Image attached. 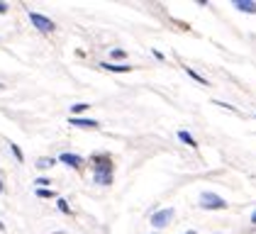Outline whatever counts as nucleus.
<instances>
[{
  "label": "nucleus",
  "mask_w": 256,
  "mask_h": 234,
  "mask_svg": "<svg viewBox=\"0 0 256 234\" xmlns=\"http://www.w3.org/2000/svg\"><path fill=\"white\" fill-rule=\"evenodd\" d=\"M2 12H8V5H2V2H0V15H2Z\"/></svg>",
  "instance_id": "obj_17"
},
{
  "label": "nucleus",
  "mask_w": 256,
  "mask_h": 234,
  "mask_svg": "<svg viewBox=\"0 0 256 234\" xmlns=\"http://www.w3.org/2000/svg\"><path fill=\"white\" fill-rule=\"evenodd\" d=\"M110 56L112 58H127V52H124V49H112V52H110Z\"/></svg>",
  "instance_id": "obj_13"
},
{
  "label": "nucleus",
  "mask_w": 256,
  "mask_h": 234,
  "mask_svg": "<svg viewBox=\"0 0 256 234\" xmlns=\"http://www.w3.org/2000/svg\"><path fill=\"white\" fill-rule=\"evenodd\" d=\"M61 164H66V166H74V168H78L80 164H83V158H80L78 154H71V152H66V154L59 156Z\"/></svg>",
  "instance_id": "obj_6"
},
{
  "label": "nucleus",
  "mask_w": 256,
  "mask_h": 234,
  "mask_svg": "<svg viewBox=\"0 0 256 234\" xmlns=\"http://www.w3.org/2000/svg\"><path fill=\"white\" fill-rule=\"evenodd\" d=\"M37 195H40V198H59L54 190H46V188H37Z\"/></svg>",
  "instance_id": "obj_11"
},
{
  "label": "nucleus",
  "mask_w": 256,
  "mask_h": 234,
  "mask_svg": "<svg viewBox=\"0 0 256 234\" xmlns=\"http://www.w3.org/2000/svg\"><path fill=\"white\" fill-rule=\"evenodd\" d=\"M68 124H74V127H100L98 120H88V117H68Z\"/></svg>",
  "instance_id": "obj_5"
},
{
  "label": "nucleus",
  "mask_w": 256,
  "mask_h": 234,
  "mask_svg": "<svg viewBox=\"0 0 256 234\" xmlns=\"http://www.w3.org/2000/svg\"><path fill=\"white\" fill-rule=\"evenodd\" d=\"M102 68H108V71H112V74H130V66H118V64H102Z\"/></svg>",
  "instance_id": "obj_8"
},
{
  "label": "nucleus",
  "mask_w": 256,
  "mask_h": 234,
  "mask_svg": "<svg viewBox=\"0 0 256 234\" xmlns=\"http://www.w3.org/2000/svg\"><path fill=\"white\" fill-rule=\"evenodd\" d=\"M234 8H236V10H242V12L256 15V2H254V0H234Z\"/></svg>",
  "instance_id": "obj_7"
},
{
  "label": "nucleus",
  "mask_w": 256,
  "mask_h": 234,
  "mask_svg": "<svg viewBox=\"0 0 256 234\" xmlns=\"http://www.w3.org/2000/svg\"><path fill=\"white\" fill-rule=\"evenodd\" d=\"M186 74H188V76L193 78V80H198V83H202V86H208V83H210V80H205V76H200V74H198V71H193V68H186Z\"/></svg>",
  "instance_id": "obj_10"
},
{
  "label": "nucleus",
  "mask_w": 256,
  "mask_h": 234,
  "mask_svg": "<svg viewBox=\"0 0 256 234\" xmlns=\"http://www.w3.org/2000/svg\"><path fill=\"white\" fill-rule=\"evenodd\" d=\"M174 214H176V212H174V208H166V210H158V212H154V217H152L149 222H152V227H154V230H164V227L171 222V217H174Z\"/></svg>",
  "instance_id": "obj_3"
},
{
  "label": "nucleus",
  "mask_w": 256,
  "mask_h": 234,
  "mask_svg": "<svg viewBox=\"0 0 256 234\" xmlns=\"http://www.w3.org/2000/svg\"><path fill=\"white\" fill-rule=\"evenodd\" d=\"M186 234H198V232H193V230H190V232H186Z\"/></svg>",
  "instance_id": "obj_19"
},
{
  "label": "nucleus",
  "mask_w": 256,
  "mask_h": 234,
  "mask_svg": "<svg viewBox=\"0 0 256 234\" xmlns=\"http://www.w3.org/2000/svg\"><path fill=\"white\" fill-rule=\"evenodd\" d=\"M178 139H180L183 144H188V146H198V142L193 139V134H190V132H186V130H180V132H178Z\"/></svg>",
  "instance_id": "obj_9"
},
{
  "label": "nucleus",
  "mask_w": 256,
  "mask_h": 234,
  "mask_svg": "<svg viewBox=\"0 0 256 234\" xmlns=\"http://www.w3.org/2000/svg\"><path fill=\"white\" fill-rule=\"evenodd\" d=\"M52 164H54V158H49V161H46V158H42V161H37V166H40V168H49Z\"/></svg>",
  "instance_id": "obj_15"
},
{
  "label": "nucleus",
  "mask_w": 256,
  "mask_h": 234,
  "mask_svg": "<svg viewBox=\"0 0 256 234\" xmlns=\"http://www.w3.org/2000/svg\"><path fill=\"white\" fill-rule=\"evenodd\" d=\"M2 227H5V224H2V222H0V230H2Z\"/></svg>",
  "instance_id": "obj_20"
},
{
  "label": "nucleus",
  "mask_w": 256,
  "mask_h": 234,
  "mask_svg": "<svg viewBox=\"0 0 256 234\" xmlns=\"http://www.w3.org/2000/svg\"><path fill=\"white\" fill-rule=\"evenodd\" d=\"M71 110H74V112H83V110H88V102H78V105H74Z\"/></svg>",
  "instance_id": "obj_16"
},
{
  "label": "nucleus",
  "mask_w": 256,
  "mask_h": 234,
  "mask_svg": "<svg viewBox=\"0 0 256 234\" xmlns=\"http://www.w3.org/2000/svg\"><path fill=\"white\" fill-rule=\"evenodd\" d=\"M200 208L202 210H224L227 208V200L220 198L217 193H202L200 195Z\"/></svg>",
  "instance_id": "obj_2"
},
{
  "label": "nucleus",
  "mask_w": 256,
  "mask_h": 234,
  "mask_svg": "<svg viewBox=\"0 0 256 234\" xmlns=\"http://www.w3.org/2000/svg\"><path fill=\"white\" fill-rule=\"evenodd\" d=\"M93 180L98 186L112 183V161L110 156H93Z\"/></svg>",
  "instance_id": "obj_1"
},
{
  "label": "nucleus",
  "mask_w": 256,
  "mask_h": 234,
  "mask_svg": "<svg viewBox=\"0 0 256 234\" xmlns=\"http://www.w3.org/2000/svg\"><path fill=\"white\" fill-rule=\"evenodd\" d=\"M59 210H61L64 214H71V208H68V202H66L64 198H59Z\"/></svg>",
  "instance_id": "obj_12"
},
{
  "label": "nucleus",
  "mask_w": 256,
  "mask_h": 234,
  "mask_svg": "<svg viewBox=\"0 0 256 234\" xmlns=\"http://www.w3.org/2000/svg\"><path fill=\"white\" fill-rule=\"evenodd\" d=\"M30 22L40 30V32H54V22L49 18H44L40 12H30Z\"/></svg>",
  "instance_id": "obj_4"
},
{
  "label": "nucleus",
  "mask_w": 256,
  "mask_h": 234,
  "mask_svg": "<svg viewBox=\"0 0 256 234\" xmlns=\"http://www.w3.org/2000/svg\"><path fill=\"white\" fill-rule=\"evenodd\" d=\"M10 149H12V154L18 156V161H24V158H22V152H20V146H18V144H10Z\"/></svg>",
  "instance_id": "obj_14"
},
{
  "label": "nucleus",
  "mask_w": 256,
  "mask_h": 234,
  "mask_svg": "<svg viewBox=\"0 0 256 234\" xmlns=\"http://www.w3.org/2000/svg\"><path fill=\"white\" fill-rule=\"evenodd\" d=\"M252 224H256V210H254V214H252Z\"/></svg>",
  "instance_id": "obj_18"
}]
</instances>
